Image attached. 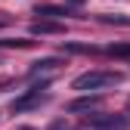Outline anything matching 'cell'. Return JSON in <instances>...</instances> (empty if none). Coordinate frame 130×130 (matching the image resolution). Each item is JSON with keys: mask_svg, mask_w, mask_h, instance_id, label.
Returning <instances> with one entry per match:
<instances>
[{"mask_svg": "<svg viewBox=\"0 0 130 130\" xmlns=\"http://www.w3.org/2000/svg\"><path fill=\"white\" fill-rule=\"evenodd\" d=\"M111 84H121V74L118 71H84L71 80V90L80 93H90V90H105Z\"/></svg>", "mask_w": 130, "mask_h": 130, "instance_id": "1", "label": "cell"}, {"mask_svg": "<svg viewBox=\"0 0 130 130\" xmlns=\"http://www.w3.org/2000/svg\"><path fill=\"white\" fill-rule=\"evenodd\" d=\"M43 99H46V96H43L40 90H31L28 96H22V99H15V102H12V108H15V111H22V108H31V105L43 102Z\"/></svg>", "mask_w": 130, "mask_h": 130, "instance_id": "2", "label": "cell"}, {"mask_svg": "<svg viewBox=\"0 0 130 130\" xmlns=\"http://www.w3.org/2000/svg\"><path fill=\"white\" fill-rule=\"evenodd\" d=\"M31 34H62V25L59 22H34Z\"/></svg>", "mask_w": 130, "mask_h": 130, "instance_id": "3", "label": "cell"}, {"mask_svg": "<svg viewBox=\"0 0 130 130\" xmlns=\"http://www.w3.org/2000/svg\"><path fill=\"white\" fill-rule=\"evenodd\" d=\"M99 105V96H84V99H74L71 105H68V111H90V108H96Z\"/></svg>", "mask_w": 130, "mask_h": 130, "instance_id": "4", "label": "cell"}, {"mask_svg": "<svg viewBox=\"0 0 130 130\" xmlns=\"http://www.w3.org/2000/svg\"><path fill=\"white\" fill-rule=\"evenodd\" d=\"M59 59H40V62H34V65H31V74H46V71H56L59 68Z\"/></svg>", "mask_w": 130, "mask_h": 130, "instance_id": "5", "label": "cell"}, {"mask_svg": "<svg viewBox=\"0 0 130 130\" xmlns=\"http://www.w3.org/2000/svg\"><path fill=\"white\" fill-rule=\"evenodd\" d=\"M0 46H6V50H28V46H34V40H22V37H0Z\"/></svg>", "mask_w": 130, "mask_h": 130, "instance_id": "6", "label": "cell"}, {"mask_svg": "<svg viewBox=\"0 0 130 130\" xmlns=\"http://www.w3.org/2000/svg\"><path fill=\"white\" fill-rule=\"evenodd\" d=\"M37 15H65V6H53V3H37V9H34Z\"/></svg>", "mask_w": 130, "mask_h": 130, "instance_id": "7", "label": "cell"}, {"mask_svg": "<svg viewBox=\"0 0 130 130\" xmlns=\"http://www.w3.org/2000/svg\"><path fill=\"white\" fill-rule=\"evenodd\" d=\"M111 56H121V59H130V43H118V46H108Z\"/></svg>", "mask_w": 130, "mask_h": 130, "instance_id": "8", "label": "cell"}, {"mask_svg": "<svg viewBox=\"0 0 130 130\" xmlns=\"http://www.w3.org/2000/svg\"><path fill=\"white\" fill-rule=\"evenodd\" d=\"M71 53H96V46H87V43H68Z\"/></svg>", "mask_w": 130, "mask_h": 130, "instance_id": "9", "label": "cell"}, {"mask_svg": "<svg viewBox=\"0 0 130 130\" xmlns=\"http://www.w3.org/2000/svg\"><path fill=\"white\" fill-rule=\"evenodd\" d=\"M65 3H71V6H80V3H84V0H65Z\"/></svg>", "mask_w": 130, "mask_h": 130, "instance_id": "10", "label": "cell"}, {"mask_svg": "<svg viewBox=\"0 0 130 130\" xmlns=\"http://www.w3.org/2000/svg\"><path fill=\"white\" fill-rule=\"evenodd\" d=\"M19 130H34V127H19Z\"/></svg>", "mask_w": 130, "mask_h": 130, "instance_id": "11", "label": "cell"}, {"mask_svg": "<svg viewBox=\"0 0 130 130\" xmlns=\"http://www.w3.org/2000/svg\"><path fill=\"white\" fill-rule=\"evenodd\" d=\"M127 111H130V99H127Z\"/></svg>", "mask_w": 130, "mask_h": 130, "instance_id": "12", "label": "cell"}, {"mask_svg": "<svg viewBox=\"0 0 130 130\" xmlns=\"http://www.w3.org/2000/svg\"><path fill=\"white\" fill-rule=\"evenodd\" d=\"M0 25H3V19H0Z\"/></svg>", "mask_w": 130, "mask_h": 130, "instance_id": "13", "label": "cell"}]
</instances>
